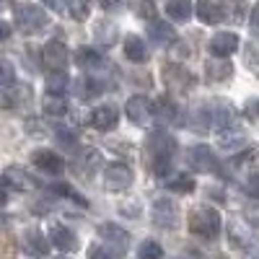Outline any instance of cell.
Masks as SVG:
<instances>
[{"instance_id": "1", "label": "cell", "mask_w": 259, "mask_h": 259, "mask_svg": "<svg viewBox=\"0 0 259 259\" xmlns=\"http://www.w3.org/2000/svg\"><path fill=\"white\" fill-rule=\"evenodd\" d=\"M174 153H177V143L171 135H166V133H150L148 135L145 161H148V168L153 171L156 177H166L171 161H174Z\"/></svg>"}, {"instance_id": "2", "label": "cell", "mask_w": 259, "mask_h": 259, "mask_svg": "<svg viewBox=\"0 0 259 259\" xmlns=\"http://www.w3.org/2000/svg\"><path fill=\"white\" fill-rule=\"evenodd\" d=\"M189 231L194 236H200V239H218V233H221V215L218 210H212V207H197L192 212V218H189Z\"/></svg>"}, {"instance_id": "3", "label": "cell", "mask_w": 259, "mask_h": 259, "mask_svg": "<svg viewBox=\"0 0 259 259\" xmlns=\"http://www.w3.org/2000/svg\"><path fill=\"white\" fill-rule=\"evenodd\" d=\"M13 18H16V26L21 29V34H39L41 29L50 24L47 13L41 11L39 6H34V3H21V6H16Z\"/></svg>"}, {"instance_id": "4", "label": "cell", "mask_w": 259, "mask_h": 259, "mask_svg": "<svg viewBox=\"0 0 259 259\" xmlns=\"http://www.w3.org/2000/svg\"><path fill=\"white\" fill-rule=\"evenodd\" d=\"M187 163L194 171H200V174H215V171H221L218 156H215L207 145H192L187 150Z\"/></svg>"}, {"instance_id": "5", "label": "cell", "mask_w": 259, "mask_h": 259, "mask_svg": "<svg viewBox=\"0 0 259 259\" xmlns=\"http://www.w3.org/2000/svg\"><path fill=\"white\" fill-rule=\"evenodd\" d=\"M101 182H104V189H109V192H124L133 187V168L124 163H112L104 168Z\"/></svg>"}, {"instance_id": "6", "label": "cell", "mask_w": 259, "mask_h": 259, "mask_svg": "<svg viewBox=\"0 0 259 259\" xmlns=\"http://www.w3.org/2000/svg\"><path fill=\"white\" fill-rule=\"evenodd\" d=\"M163 83L171 94H187L189 89H194V75L187 68H182V65H166Z\"/></svg>"}, {"instance_id": "7", "label": "cell", "mask_w": 259, "mask_h": 259, "mask_svg": "<svg viewBox=\"0 0 259 259\" xmlns=\"http://www.w3.org/2000/svg\"><path fill=\"white\" fill-rule=\"evenodd\" d=\"M124 114H127V119L133 122V124L145 127L150 119H153V104H150L148 96H140V94H138V96H133V99H127Z\"/></svg>"}, {"instance_id": "8", "label": "cell", "mask_w": 259, "mask_h": 259, "mask_svg": "<svg viewBox=\"0 0 259 259\" xmlns=\"http://www.w3.org/2000/svg\"><path fill=\"white\" fill-rule=\"evenodd\" d=\"M41 62H45V68H50L52 73L65 70V65H68V47L57 39L47 41L45 50H41Z\"/></svg>"}, {"instance_id": "9", "label": "cell", "mask_w": 259, "mask_h": 259, "mask_svg": "<svg viewBox=\"0 0 259 259\" xmlns=\"http://www.w3.org/2000/svg\"><path fill=\"white\" fill-rule=\"evenodd\" d=\"M236 50H239V36L231 31H221L210 39V55L215 60H228Z\"/></svg>"}, {"instance_id": "10", "label": "cell", "mask_w": 259, "mask_h": 259, "mask_svg": "<svg viewBox=\"0 0 259 259\" xmlns=\"http://www.w3.org/2000/svg\"><path fill=\"white\" fill-rule=\"evenodd\" d=\"M153 221L161 228H177L179 226V207L174 200H158L153 205Z\"/></svg>"}, {"instance_id": "11", "label": "cell", "mask_w": 259, "mask_h": 259, "mask_svg": "<svg viewBox=\"0 0 259 259\" xmlns=\"http://www.w3.org/2000/svg\"><path fill=\"white\" fill-rule=\"evenodd\" d=\"M117 122H119V112H117V106H112V104H101V106H96V109L91 112V127L101 130V133L114 130Z\"/></svg>"}, {"instance_id": "12", "label": "cell", "mask_w": 259, "mask_h": 259, "mask_svg": "<svg viewBox=\"0 0 259 259\" xmlns=\"http://www.w3.org/2000/svg\"><path fill=\"white\" fill-rule=\"evenodd\" d=\"M99 236L104 239L106 246L117 249L119 254H122V251L127 249V244H130V233H127L124 228L114 226V223H104V226H99Z\"/></svg>"}, {"instance_id": "13", "label": "cell", "mask_w": 259, "mask_h": 259, "mask_svg": "<svg viewBox=\"0 0 259 259\" xmlns=\"http://www.w3.org/2000/svg\"><path fill=\"white\" fill-rule=\"evenodd\" d=\"M50 244L57 246L60 251H75V249H78L75 233H73L68 226H62V223H55V226L50 228Z\"/></svg>"}, {"instance_id": "14", "label": "cell", "mask_w": 259, "mask_h": 259, "mask_svg": "<svg viewBox=\"0 0 259 259\" xmlns=\"http://www.w3.org/2000/svg\"><path fill=\"white\" fill-rule=\"evenodd\" d=\"M246 143V133H244V127L239 124H226L218 130V145L223 150H236V148H241Z\"/></svg>"}, {"instance_id": "15", "label": "cell", "mask_w": 259, "mask_h": 259, "mask_svg": "<svg viewBox=\"0 0 259 259\" xmlns=\"http://www.w3.org/2000/svg\"><path fill=\"white\" fill-rule=\"evenodd\" d=\"M3 184L16 189V192H31L34 189V179L26 174L24 168H18V166H8L3 171Z\"/></svg>"}, {"instance_id": "16", "label": "cell", "mask_w": 259, "mask_h": 259, "mask_svg": "<svg viewBox=\"0 0 259 259\" xmlns=\"http://www.w3.org/2000/svg\"><path fill=\"white\" fill-rule=\"evenodd\" d=\"M31 158H34V166H36L39 171H47V174H52V177L62 174V168H65L62 156L52 153V150H36Z\"/></svg>"}, {"instance_id": "17", "label": "cell", "mask_w": 259, "mask_h": 259, "mask_svg": "<svg viewBox=\"0 0 259 259\" xmlns=\"http://www.w3.org/2000/svg\"><path fill=\"white\" fill-rule=\"evenodd\" d=\"M99 166H101V153L96 148L80 150L78 158H75V171H78V174H85V177H94L99 171Z\"/></svg>"}, {"instance_id": "18", "label": "cell", "mask_w": 259, "mask_h": 259, "mask_svg": "<svg viewBox=\"0 0 259 259\" xmlns=\"http://www.w3.org/2000/svg\"><path fill=\"white\" fill-rule=\"evenodd\" d=\"M197 18L202 24H218L223 18V3L221 0H197Z\"/></svg>"}, {"instance_id": "19", "label": "cell", "mask_w": 259, "mask_h": 259, "mask_svg": "<svg viewBox=\"0 0 259 259\" xmlns=\"http://www.w3.org/2000/svg\"><path fill=\"white\" fill-rule=\"evenodd\" d=\"M153 114L161 119V122H166V124H182V112L177 109V104L171 101L168 96H161L158 101H156V106H153Z\"/></svg>"}, {"instance_id": "20", "label": "cell", "mask_w": 259, "mask_h": 259, "mask_svg": "<svg viewBox=\"0 0 259 259\" xmlns=\"http://www.w3.org/2000/svg\"><path fill=\"white\" fill-rule=\"evenodd\" d=\"M101 55L99 52H94L91 47H80L78 50V55H75V65H78V68L85 73V75H94V70L96 68H101Z\"/></svg>"}, {"instance_id": "21", "label": "cell", "mask_w": 259, "mask_h": 259, "mask_svg": "<svg viewBox=\"0 0 259 259\" xmlns=\"http://www.w3.org/2000/svg\"><path fill=\"white\" fill-rule=\"evenodd\" d=\"M228 239H231L233 246L246 249V246H251L254 236L249 233V226H246V223H241V221H231V223H228Z\"/></svg>"}, {"instance_id": "22", "label": "cell", "mask_w": 259, "mask_h": 259, "mask_svg": "<svg viewBox=\"0 0 259 259\" xmlns=\"http://www.w3.org/2000/svg\"><path fill=\"white\" fill-rule=\"evenodd\" d=\"M24 249L29 251V254H34V256H45L47 251H50V241L41 236V231H26L24 233Z\"/></svg>"}, {"instance_id": "23", "label": "cell", "mask_w": 259, "mask_h": 259, "mask_svg": "<svg viewBox=\"0 0 259 259\" xmlns=\"http://www.w3.org/2000/svg\"><path fill=\"white\" fill-rule=\"evenodd\" d=\"M150 39H153L156 45L166 47V45H174L177 41V31L171 29L166 21H153V26H150Z\"/></svg>"}, {"instance_id": "24", "label": "cell", "mask_w": 259, "mask_h": 259, "mask_svg": "<svg viewBox=\"0 0 259 259\" xmlns=\"http://www.w3.org/2000/svg\"><path fill=\"white\" fill-rule=\"evenodd\" d=\"M45 89H47L50 99H62L65 89H68V73H65V70L50 73V75H47V80H45Z\"/></svg>"}, {"instance_id": "25", "label": "cell", "mask_w": 259, "mask_h": 259, "mask_svg": "<svg viewBox=\"0 0 259 259\" xmlns=\"http://www.w3.org/2000/svg\"><path fill=\"white\" fill-rule=\"evenodd\" d=\"M124 57L133 60V62H145V60H148L145 41H143L140 36H127V39H124Z\"/></svg>"}, {"instance_id": "26", "label": "cell", "mask_w": 259, "mask_h": 259, "mask_svg": "<svg viewBox=\"0 0 259 259\" xmlns=\"http://www.w3.org/2000/svg\"><path fill=\"white\" fill-rule=\"evenodd\" d=\"M166 16L174 21H189L192 18V0H168Z\"/></svg>"}, {"instance_id": "27", "label": "cell", "mask_w": 259, "mask_h": 259, "mask_svg": "<svg viewBox=\"0 0 259 259\" xmlns=\"http://www.w3.org/2000/svg\"><path fill=\"white\" fill-rule=\"evenodd\" d=\"M246 0H226L223 3V16H228L231 24H241L246 18Z\"/></svg>"}, {"instance_id": "28", "label": "cell", "mask_w": 259, "mask_h": 259, "mask_svg": "<svg viewBox=\"0 0 259 259\" xmlns=\"http://www.w3.org/2000/svg\"><path fill=\"white\" fill-rule=\"evenodd\" d=\"M94 36H96L99 45L109 47V45H114V41H117V26H114V24H109V21H101V24H96Z\"/></svg>"}, {"instance_id": "29", "label": "cell", "mask_w": 259, "mask_h": 259, "mask_svg": "<svg viewBox=\"0 0 259 259\" xmlns=\"http://www.w3.org/2000/svg\"><path fill=\"white\" fill-rule=\"evenodd\" d=\"M231 73H233V68L228 60H210L207 62V78L210 80H226Z\"/></svg>"}, {"instance_id": "30", "label": "cell", "mask_w": 259, "mask_h": 259, "mask_svg": "<svg viewBox=\"0 0 259 259\" xmlns=\"http://www.w3.org/2000/svg\"><path fill=\"white\" fill-rule=\"evenodd\" d=\"M75 91H78L80 99H94V96L101 91V85L94 80V75H80V80H78V85H75Z\"/></svg>"}, {"instance_id": "31", "label": "cell", "mask_w": 259, "mask_h": 259, "mask_svg": "<svg viewBox=\"0 0 259 259\" xmlns=\"http://www.w3.org/2000/svg\"><path fill=\"white\" fill-rule=\"evenodd\" d=\"M65 8L70 11L75 21H85L91 13V0H65Z\"/></svg>"}, {"instance_id": "32", "label": "cell", "mask_w": 259, "mask_h": 259, "mask_svg": "<svg viewBox=\"0 0 259 259\" xmlns=\"http://www.w3.org/2000/svg\"><path fill=\"white\" fill-rule=\"evenodd\" d=\"M16 83V68L11 60H3L0 57V89H8V85Z\"/></svg>"}, {"instance_id": "33", "label": "cell", "mask_w": 259, "mask_h": 259, "mask_svg": "<svg viewBox=\"0 0 259 259\" xmlns=\"http://www.w3.org/2000/svg\"><path fill=\"white\" fill-rule=\"evenodd\" d=\"M138 256L140 259H163V249L156 241H143L138 249Z\"/></svg>"}, {"instance_id": "34", "label": "cell", "mask_w": 259, "mask_h": 259, "mask_svg": "<svg viewBox=\"0 0 259 259\" xmlns=\"http://www.w3.org/2000/svg\"><path fill=\"white\" fill-rule=\"evenodd\" d=\"M122 254L112 246H106V244H96L91 251H89V259H119Z\"/></svg>"}, {"instance_id": "35", "label": "cell", "mask_w": 259, "mask_h": 259, "mask_svg": "<svg viewBox=\"0 0 259 259\" xmlns=\"http://www.w3.org/2000/svg\"><path fill=\"white\" fill-rule=\"evenodd\" d=\"M171 192H192L194 189V179L192 177H184V174H179V177H174L168 184H166Z\"/></svg>"}, {"instance_id": "36", "label": "cell", "mask_w": 259, "mask_h": 259, "mask_svg": "<svg viewBox=\"0 0 259 259\" xmlns=\"http://www.w3.org/2000/svg\"><path fill=\"white\" fill-rule=\"evenodd\" d=\"M45 112L52 114V117H62L65 112H68V104H65L62 99H50V101L45 104Z\"/></svg>"}, {"instance_id": "37", "label": "cell", "mask_w": 259, "mask_h": 259, "mask_svg": "<svg viewBox=\"0 0 259 259\" xmlns=\"http://www.w3.org/2000/svg\"><path fill=\"white\" fill-rule=\"evenodd\" d=\"M138 16L153 21L156 18V3H153V0H140V3H138Z\"/></svg>"}, {"instance_id": "38", "label": "cell", "mask_w": 259, "mask_h": 259, "mask_svg": "<svg viewBox=\"0 0 259 259\" xmlns=\"http://www.w3.org/2000/svg\"><path fill=\"white\" fill-rule=\"evenodd\" d=\"M244 218H246V226H254L259 228V202H251L244 212Z\"/></svg>"}, {"instance_id": "39", "label": "cell", "mask_w": 259, "mask_h": 259, "mask_svg": "<svg viewBox=\"0 0 259 259\" xmlns=\"http://www.w3.org/2000/svg\"><path fill=\"white\" fill-rule=\"evenodd\" d=\"M244 189L251 194V197H259V174H249V179H246Z\"/></svg>"}, {"instance_id": "40", "label": "cell", "mask_w": 259, "mask_h": 259, "mask_svg": "<svg viewBox=\"0 0 259 259\" xmlns=\"http://www.w3.org/2000/svg\"><path fill=\"white\" fill-rule=\"evenodd\" d=\"M124 3H127V0H99L101 11H119Z\"/></svg>"}, {"instance_id": "41", "label": "cell", "mask_w": 259, "mask_h": 259, "mask_svg": "<svg viewBox=\"0 0 259 259\" xmlns=\"http://www.w3.org/2000/svg\"><path fill=\"white\" fill-rule=\"evenodd\" d=\"M50 11H57V13H62V8H65V0H41Z\"/></svg>"}, {"instance_id": "42", "label": "cell", "mask_w": 259, "mask_h": 259, "mask_svg": "<svg viewBox=\"0 0 259 259\" xmlns=\"http://www.w3.org/2000/svg\"><path fill=\"white\" fill-rule=\"evenodd\" d=\"M249 21H251V26H254V29L259 31V3H256V6L251 8V16H249Z\"/></svg>"}, {"instance_id": "43", "label": "cell", "mask_w": 259, "mask_h": 259, "mask_svg": "<svg viewBox=\"0 0 259 259\" xmlns=\"http://www.w3.org/2000/svg\"><path fill=\"white\" fill-rule=\"evenodd\" d=\"M11 36V24H6V21H0V41H6Z\"/></svg>"}, {"instance_id": "44", "label": "cell", "mask_w": 259, "mask_h": 259, "mask_svg": "<svg viewBox=\"0 0 259 259\" xmlns=\"http://www.w3.org/2000/svg\"><path fill=\"white\" fill-rule=\"evenodd\" d=\"M57 140H60V145H62V143H65V145H75V138H73L70 133H60Z\"/></svg>"}, {"instance_id": "45", "label": "cell", "mask_w": 259, "mask_h": 259, "mask_svg": "<svg viewBox=\"0 0 259 259\" xmlns=\"http://www.w3.org/2000/svg\"><path fill=\"white\" fill-rule=\"evenodd\" d=\"M0 106H13V99H11V94H3V91H0Z\"/></svg>"}, {"instance_id": "46", "label": "cell", "mask_w": 259, "mask_h": 259, "mask_svg": "<svg viewBox=\"0 0 259 259\" xmlns=\"http://www.w3.org/2000/svg\"><path fill=\"white\" fill-rule=\"evenodd\" d=\"M6 200H8V197H6V189H0V205H3Z\"/></svg>"}, {"instance_id": "47", "label": "cell", "mask_w": 259, "mask_h": 259, "mask_svg": "<svg viewBox=\"0 0 259 259\" xmlns=\"http://www.w3.org/2000/svg\"><path fill=\"white\" fill-rule=\"evenodd\" d=\"M249 259H259V251H254V254H251V256H249Z\"/></svg>"}, {"instance_id": "48", "label": "cell", "mask_w": 259, "mask_h": 259, "mask_svg": "<svg viewBox=\"0 0 259 259\" xmlns=\"http://www.w3.org/2000/svg\"><path fill=\"white\" fill-rule=\"evenodd\" d=\"M256 114H259V101H256Z\"/></svg>"}, {"instance_id": "49", "label": "cell", "mask_w": 259, "mask_h": 259, "mask_svg": "<svg viewBox=\"0 0 259 259\" xmlns=\"http://www.w3.org/2000/svg\"><path fill=\"white\" fill-rule=\"evenodd\" d=\"M60 259H65V256H60Z\"/></svg>"}]
</instances>
